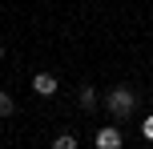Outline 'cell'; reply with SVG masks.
<instances>
[{"mask_svg":"<svg viewBox=\"0 0 153 149\" xmlns=\"http://www.w3.org/2000/svg\"><path fill=\"white\" fill-rule=\"evenodd\" d=\"M12 109H16V101L8 93H0V117H12Z\"/></svg>","mask_w":153,"mask_h":149,"instance_id":"5b68a950","label":"cell"},{"mask_svg":"<svg viewBox=\"0 0 153 149\" xmlns=\"http://www.w3.org/2000/svg\"><path fill=\"white\" fill-rule=\"evenodd\" d=\"M0 56H4V48H0Z\"/></svg>","mask_w":153,"mask_h":149,"instance_id":"ba28073f","label":"cell"},{"mask_svg":"<svg viewBox=\"0 0 153 149\" xmlns=\"http://www.w3.org/2000/svg\"><path fill=\"white\" fill-rule=\"evenodd\" d=\"M32 93L36 97H53L56 93V77L53 73H36V77H32Z\"/></svg>","mask_w":153,"mask_h":149,"instance_id":"7a4b0ae2","label":"cell"},{"mask_svg":"<svg viewBox=\"0 0 153 149\" xmlns=\"http://www.w3.org/2000/svg\"><path fill=\"white\" fill-rule=\"evenodd\" d=\"M141 133H145V141H153V117H145V125H141Z\"/></svg>","mask_w":153,"mask_h":149,"instance_id":"52a82bcc","label":"cell"},{"mask_svg":"<svg viewBox=\"0 0 153 149\" xmlns=\"http://www.w3.org/2000/svg\"><path fill=\"white\" fill-rule=\"evenodd\" d=\"M76 101H81V109H97V93H93L89 85H85L81 93H76Z\"/></svg>","mask_w":153,"mask_h":149,"instance_id":"277c9868","label":"cell"},{"mask_svg":"<svg viewBox=\"0 0 153 149\" xmlns=\"http://www.w3.org/2000/svg\"><path fill=\"white\" fill-rule=\"evenodd\" d=\"M53 145H56V149H76V137H73V133H61Z\"/></svg>","mask_w":153,"mask_h":149,"instance_id":"8992f818","label":"cell"},{"mask_svg":"<svg viewBox=\"0 0 153 149\" xmlns=\"http://www.w3.org/2000/svg\"><path fill=\"white\" fill-rule=\"evenodd\" d=\"M97 149H121V133H117L113 125L97 129Z\"/></svg>","mask_w":153,"mask_h":149,"instance_id":"3957f363","label":"cell"},{"mask_svg":"<svg viewBox=\"0 0 153 149\" xmlns=\"http://www.w3.org/2000/svg\"><path fill=\"white\" fill-rule=\"evenodd\" d=\"M105 109L109 113H113V117L117 121H121V117H129V113L133 109H137V93H133V89H109V97H105Z\"/></svg>","mask_w":153,"mask_h":149,"instance_id":"6da1fadb","label":"cell"}]
</instances>
